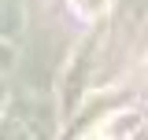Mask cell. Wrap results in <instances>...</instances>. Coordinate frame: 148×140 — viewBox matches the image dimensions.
I'll return each mask as SVG.
<instances>
[{
  "mask_svg": "<svg viewBox=\"0 0 148 140\" xmlns=\"http://www.w3.org/2000/svg\"><path fill=\"white\" fill-rule=\"evenodd\" d=\"M133 129H137V114H119V118H108V122H104L100 137L104 140H126Z\"/></svg>",
  "mask_w": 148,
  "mask_h": 140,
  "instance_id": "1",
  "label": "cell"
}]
</instances>
